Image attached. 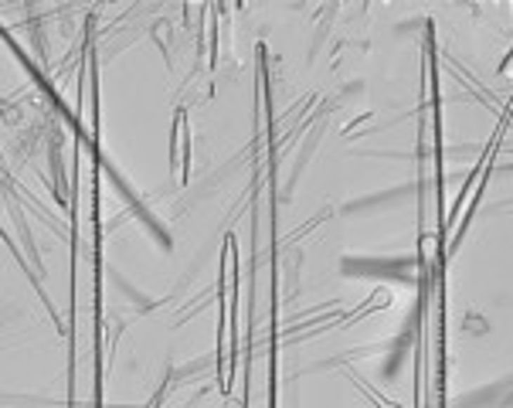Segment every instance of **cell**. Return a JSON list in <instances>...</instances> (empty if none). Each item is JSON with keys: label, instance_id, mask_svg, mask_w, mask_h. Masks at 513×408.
<instances>
[{"label": "cell", "instance_id": "cell-2", "mask_svg": "<svg viewBox=\"0 0 513 408\" xmlns=\"http://www.w3.org/2000/svg\"><path fill=\"white\" fill-rule=\"evenodd\" d=\"M507 391H510L507 381H493V385L479 388V391L459 395V398L452 402V408H503L507 405Z\"/></svg>", "mask_w": 513, "mask_h": 408}, {"label": "cell", "instance_id": "cell-1", "mask_svg": "<svg viewBox=\"0 0 513 408\" xmlns=\"http://www.w3.org/2000/svg\"><path fill=\"white\" fill-rule=\"evenodd\" d=\"M344 276H384V279H394V283H415L418 276V259L415 255H398V259H357V255H347L344 262Z\"/></svg>", "mask_w": 513, "mask_h": 408}, {"label": "cell", "instance_id": "cell-3", "mask_svg": "<svg viewBox=\"0 0 513 408\" xmlns=\"http://www.w3.org/2000/svg\"><path fill=\"white\" fill-rule=\"evenodd\" d=\"M415 194V184H401V187H391V191H381V194H370V198H357V201L344 204V215H357L364 208H384V204H401Z\"/></svg>", "mask_w": 513, "mask_h": 408}, {"label": "cell", "instance_id": "cell-4", "mask_svg": "<svg viewBox=\"0 0 513 408\" xmlns=\"http://www.w3.org/2000/svg\"><path fill=\"white\" fill-rule=\"evenodd\" d=\"M204 367H211V357H194L190 364H184V367H177V371H174V381H177V385H184V381H190V378H194L197 371H204Z\"/></svg>", "mask_w": 513, "mask_h": 408}, {"label": "cell", "instance_id": "cell-5", "mask_svg": "<svg viewBox=\"0 0 513 408\" xmlns=\"http://www.w3.org/2000/svg\"><path fill=\"white\" fill-rule=\"evenodd\" d=\"M364 89H368V85H364V79H350L347 85L340 89V102H357L361 96H364Z\"/></svg>", "mask_w": 513, "mask_h": 408}, {"label": "cell", "instance_id": "cell-6", "mask_svg": "<svg viewBox=\"0 0 513 408\" xmlns=\"http://www.w3.org/2000/svg\"><path fill=\"white\" fill-rule=\"evenodd\" d=\"M418 24H422V20H405V24H398V27H394V38H408V34H415Z\"/></svg>", "mask_w": 513, "mask_h": 408}]
</instances>
